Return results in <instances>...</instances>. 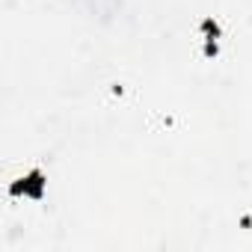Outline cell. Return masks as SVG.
I'll use <instances>...</instances> for the list:
<instances>
[{"label": "cell", "mask_w": 252, "mask_h": 252, "mask_svg": "<svg viewBox=\"0 0 252 252\" xmlns=\"http://www.w3.org/2000/svg\"><path fill=\"white\" fill-rule=\"evenodd\" d=\"M21 181H24V184H18V187H15V193H21V190H30L36 199L42 196V172H30V175H27V178H21Z\"/></svg>", "instance_id": "cell-1"}, {"label": "cell", "mask_w": 252, "mask_h": 252, "mask_svg": "<svg viewBox=\"0 0 252 252\" xmlns=\"http://www.w3.org/2000/svg\"><path fill=\"white\" fill-rule=\"evenodd\" d=\"M202 30H205V36H208V54H217V36H220L217 21L205 18V21H202Z\"/></svg>", "instance_id": "cell-2"}]
</instances>
